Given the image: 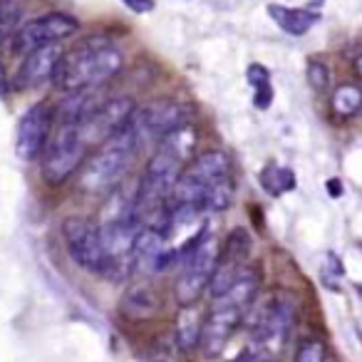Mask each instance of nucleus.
Masks as SVG:
<instances>
[{
	"instance_id": "obj_5",
	"label": "nucleus",
	"mask_w": 362,
	"mask_h": 362,
	"mask_svg": "<svg viewBox=\"0 0 362 362\" xmlns=\"http://www.w3.org/2000/svg\"><path fill=\"white\" fill-rule=\"evenodd\" d=\"M87 141L77 122H60L55 134L42 149V179L52 187L67 181L85 161Z\"/></svg>"
},
{
	"instance_id": "obj_30",
	"label": "nucleus",
	"mask_w": 362,
	"mask_h": 362,
	"mask_svg": "<svg viewBox=\"0 0 362 362\" xmlns=\"http://www.w3.org/2000/svg\"><path fill=\"white\" fill-rule=\"evenodd\" d=\"M268 362H271V360H268Z\"/></svg>"
},
{
	"instance_id": "obj_24",
	"label": "nucleus",
	"mask_w": 362,
	"mask_h": 362,
	"mask_svg": "<svg viewBox=\"0 0 362 362\" xmlns=\"http://www.w3.org/2000/svg\"><path fill=\"white\" fill-rule=\"evenodd\" d=\"M127 6V11L136 13V16H146L154 11V0H122Z\"/></svg>"
},
{
	"instance_id": "obj_7",
	"label": "nucleus",
	"mask_w": 362,
	"mask_h": 362,
	"mask_svg": "<svg viewBox=\"0 0 362 362\" xmlns=\"http://www.w3.org/2000/svg\"><path fill=\"white\" fill-rule=\"evenodd\" d=\"M62 236L70 258L80 268L97 276H112V261L102 246L100 226L85 216H67L62 221Z\"/></svg>"
},
{
	"instance_id": "obj_28",
	"label": "nucleus",
	"mask_w": 362,
	"mask_h": 362,
	"mask_svg": "<svg viewBox=\"0 0 362 362\" xmlns=\"http://www.w3.org/2000/svg\"><path fill=\"white\" fill-rule=\"evenodd\" d=\"M0 77H3V67H0Z\"/></svg>"
},
{
	"instance_id": "obj_26",
	"label": "nucleus",
	"mask_w": 362,
	"mask_h": 362,
	"mask_svg": "<svg viewBox=\"0 0 362 362\" xmlns=\"http://www.w3.org/2000/svg\"><path fill=\"white\" fill-rule=\"evenodd\" d=\"M352 70L360 75V80H362V55H357L355 60H352Z\"/></svg>"
},
{
	"instance_id": "obj_16",
	"label": "nucleus",
	"mask_w": 362,
	"mask_h": 362,
	"mask_svg": "<svg viewBox=\"0 0 362 362\" xmlns=\"http://www.w3.org/2000/svg\"><path fill=\"white\" fill-rule=\"evenodd\" d=\"M330 105L337 117H355L362 110V90L357 85H340L332 92Z\"/></svg>"
},
{
	"instance_id": "obj_23",
	"label": "nucleus",
	"mask_w": 362,
	"mask_h": 362,
	"mask_svg": "<svg viewBox=\"0 0 362 362\" xmlns=\"http://www.w3.org/2000/svg\"><path fill=\"white\" fill-rule=\"evenodd\" d=\"M253 107L256 110H268L273 102V85L268 82V85H261V87H253Z\"/></svg>"
},
{
	"instance_id": "obj_22",
	"label": "nucleus",
	"mask_w": 362,
	"mask_h": 362,
	"mask_svg": "<svg viewBox=\"0 0 362 362\" xmlns=\"http://www.w3.org/2000/svg\"><path fill=\"white\" fill-rule=\"evenodd\" d=\"M246 80L251 87L268 85V82H271V70H268L266 65H261V62H253V65H248V70H246Z\"/></svg>"
},
{
	"instance_id": "obj_6",
	"label": "nucleus",
	"mask_w": 362,
	"mask_h": 362,
	"mask_svg": "<svg viewBox=\"0 0 362 362\" xmlns=\"http://www.w3.org/2000/svg\"><path fill=\"white\" fill-rule=\"evenodd\" d=\"M218 251H221V246H218L216 236L206 233V236L184 256L181 271H179V276H176V286H174V296L181 308L197 305L199 298L209 291V283H211V276L218 263Z\"/></svg>"
},
{
	"instance_id": "obj_9",
	"label": "nucleus",
	"mask_w": 362,
	"mask_h": 362,
	"mask_svg": "<svg viewBox=\"0 0 362 362\" xmlns=\"http://www.w3.org/2000/svg\"><path fill=\"white\" fill-rule=\"evenodd\" d=\"M136 115V105L132 97H110L100 102L85 119L80 122V129L85 141H107L112 134L122 132L127 124H132Z\"/></svg>"
},
{
	"instance_id": "obj_29",
	"label": "nucleus",
	"mask_w": 362,
	"mask_h": 362,
	"mask_svg": "<svg viewBox=\"0 0 362 362\" xmlns=\"http://www.w3.org/2000/svg\"><path fill=\"white\" fill-rule=\"evenodd\" d=\"M360 296H362V286H360Z\"/></svg>"
},
{
	"instance_id": "obj_27",
	"label": "nucleus",
	"mask_w": 362,
	"mask_h": 362,
	"mask_svg": "<svg viewBox=\"0 0 362 362\" xmlns=\"http://www.w3.org/2000/svg\"><path fill=\"white\" fill-rule=\"evenodd\" d=\"M322 3H325V0H313V3H310V11H317V8H322Z\"/></svg>"
},
{
	"instance_id": "obj_19",
	"label": "nucleus",
	"mask_w": 362,
	"mask_h": 362,
	"mask_svg": "<svg viewBox=\"0 0 362 362\" xmlns=\"http://www.w3.org/2000/svg\"><path fill=\"white\" fill-rule=\"evenodd\" d=\"M261 184L271 197H281V194L291 192L296 187V176H293L291 169L278 164H268L266 169L261 171Z\"/></svg>"
},
{
	"instance_id": "obj_18",
	"label": "nucleus",
	"mask_w": 362,
	"mask_h": 362,
	"mask_svg": "<svg viewBox=\"0 0 362 362\" xmlns=\"http://www.w3.org/2000/svg\"><path fill=\"white\" fill-rule=\"evenodd\" d=\"M156 308H159V300H156L154 291H149L146 286L132 288V291L127 293V298H124V310L129 313V315H134V317L154 315Z\"/></svg>"
},
{
	"instance_id": "obj_21",
	"label": "nucleus",
	"mask_w": 362,
	"mask_h": 362,
	"mask_svg": "<svg viewBox=\"0 0 362 362\" xmlns=\"http://www.w3.org/2000/svg\"><path fill=\"white\" fill-rule=\"evenodd\" d=\"M296 362H325V347L320 340H305L298 347Z\"/></svg>"
},
{
	"instance_id": "obj_8",
	"label": "nucleus",
	"mask_w": 362,
	"mask_h": 362,
	"mask_svg": "<svg viewBox=\"0 0 362 362\" xmlns=\"http://www.w3.org/2000/svg\"><path fill=\"white\" fill-rule=\"evenodd\" d=\"M80 30V21L70 13H47L35 21H28L13 35V52L16 55H28L45 45H57L60 40H67Z\"/></svg>"
},
{
	"instance_id": "obj_3",
	"label": "nucleus",
	"mask_w": 362,
	"mask_h": 362,
	"mask_svg": "<svg viewBox=\"0 0 362 362\" xmlns=\"http://www.w3.org/2000/svg\"><path fill=\"white\" fill-rule=\"evenodd\" d=\"M258 296V273L246 266L238 281L223 296L214 298V305L204 315L199 350L206 357H221L226 352L231 337L236 335L238 325H243L246 310L251 308L253 298Z\"/></svg>"
},
{
	"instance_id": "obj_12",
	"label": "nucleus",
	"mask_w": 362,
	"mask_h": 362,
	"mask_svg": "<svg viewBox=\"0 0 362 362\" xmlns=\"http://www.w3.org/2000/svg\"><path fill=\"white\" fill-rule=\"evenodd\" d=\"M62 55H65V50H62L60 42L28 52V55L23 57L21 67H18L16 77H13L16 90H35V87L45 85V82H52L55 67Z\"/></svg>"
},
{
	"instance_id": "obj_11",
	"label": "nucleus",
	"mask_w": 362,
	"mask_h": 362,
	"mask_svg": "<svg viewBox=\"0 0 362 362\" xmlns=\"http://www.w3.org/2000/svg\"><path fill=\"white\" fill-rule=\"evenodd\" d=\"M134 127L144 139H164L169 132L187 124V107L176 100H156L151 105L136 110Z\"/></svg>"
},
{
	"instance_id": "obj_1",
	"label": "nucleus",
	"mask_w": 362,
	"mask_h": 362,
	"mask_svg": "<svg viewBox=\"0 0 362 362\" xmlns=\"http://www.w3.org/2000/svg\"><path fill=\"white\" fill-rule=\"evenodd\" d=\"M296 315V303L288 293H268L258 300L253 298L251 308L246 310V332L248 342L243 347L246 362H268L283 350L288 332Z\"/></svg>"
},
{
	"instance_id": "obj_4",
	"label": "nucleus",
	"mask_w": 362,
	"mask_h": 362,
	"mask_svg": "<svg viewBox=\"0 0 362 362\" xmlns=\"http://www.w3.org/2000/svg\"><path fill=\"white\" fill-rule=\"evenodd\" d=\"M139 144L141 136L136 132L134 122L127 124L122 132H117V134H112L107 141H102V149L82 166V192L95 194V197H107V194L115 192L122 184V179L129 174L132 164L136 159V151H139Z\"/></svg>"
},
{
	"instance_id": "obj_17",
	"label": "nucleus",
	"mask_w": 362,
	"mask_h": 362,
	"mask_svg": "<svg viewBox=\"0 0 362 362\" xmlns=\"http://www.w3.org/2000/svg\"><path fill=\"white\" fill-rule=\"evenodd\" d=\"M28 11V0H0V40L13 37Z\"/></svg>"
},
{
	"instance_id": "obj_2",
	"label": "nucleus",
	"mask_w": 362,
	"mask_h": 362,
	"mask_svg": "<svg viewBox=\"0 0 362 362\" xmlns=\"http://www.w3.org/2000/svg\"><path fill=\"white\" fill-rule=\"evenodd\" d=\"M124 65V57L102 37H87L60 57L52 75V85L65 95L92 90L110 82Z\"/></svg>"
},
{
	"instance_id": "obj_10",
	"label": "nucleus",
	"mask_w": 362,
	"mask_h": 362,
	"mask_svg": "<svg viewBox=\"0 0 362 362\" xmlns=\"http://www.w3.org/2000/svg\"><path fill=\"white\" fill-rule=\"evenodd\" d=\"M52 129V110L47 102H35L28 107L18 122L16 132V154L23 161H33L42 154Z\"/></svg>"
},
{
	"instance_id": "obj_14",
	"label": "nucleus",
	"mask_w": 362,
	"mask_h": 362,
	"mask_svg": "<svg viewBox=\"0 0 362 362\" xmlns=\"http://www.w3.org/2000/svg\"><path fill=\"white\" fill-rule=\"evenodd\" d=\"M202 322L204 315L199 305H184L176 317V340L181 347H194L199 345V335H202Z\"/></svg>"
},
{
	"instance_id": "obj_13",
	"label": "nucleus",
	"mask_w": 362,
	"mask_h": 362,
	"mask_svg": "<svg viewBox=\"0 0 362 362\" xmlns=\"http://www.w3.org/2000/svg\"><path fill=\"white\" fill-rule=\"evenodd\" d=\"M268 16L271 21L281 28L283 33L293 37H303L320 23V11H310V8H291V6H278L271 3L268 6Z\"/></svg>"
},
{
	"instance_id": "obj_20",
	"label": "nucleus",
	"mask_w": 362,
	"mask_h": 362,
	"mask_svg": "<svg viewBox=\"0 0 362 362\" xmlns=\"http://www.w3.org/2000/svg\"><path fill=\"white\" fill-rule=\"evenodd\" d=\"M308 85L313 87L315 92H325L327 85H330V70L322 60H310L308 62Z\"/></svg>"
},
{
	"instance_id": "obj_25",
	"label": "nucleus",
	"mask_w": 362,
	"mask_h": 362,
	"mask_svg": "<svg viewBox=\"0 0 362 362\" xmlns=\"http://www.w3.org/2000/svg\"><path fill=\"white\" fill-rule=\"evenodd\" d=\"M327 187H330V197H342V184L337 179H332Z\"/></svg>"
},
{
	"instance_id": "obj_15",
	"label": "nucleus",
	"mask_w": 362,
	"mask_h": 362,
	"mask_svg": "<svg viewBox=\"0 0 362 362\" xmlns=\"http://www.w3.org/2000/svg\"><path fill=\"white\" fill-rule=\"evenodd\" d=\"M159 146L187 164V161L192 159L194 149H197V132H194L192 124H184V127H179V129L169 132L164 139H159Z\"/></svg>"
}]
</instances>
